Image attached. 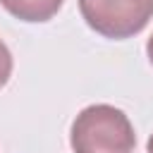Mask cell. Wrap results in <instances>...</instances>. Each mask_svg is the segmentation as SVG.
Listing matches in <instances>:
<instances>
[{
	"instance_id": "obj_1",
	"label": "cell",
	"mask_w": 153,
	"mask_h": 153,
	"mask_svg": "<svg viewBox=\"0 0 153 153\" xmlns=\"http://www.w3.org/2000/svg\"><path fill=\"white\" fill-rule=\"evenodd\" d=\"M69 143L74 153H129L136 134L120 108L96 103L74 117Z\"/></svg>"
},
{
	"instance_id": "obj_6",
	"label": "cell",
	"mask_w": 153,
	"mask_h": 153,
	"mask_svg": "<svg viewBox=\"0 0 153 153\" xmlns=\"http://www.w3.org/2000/svg\"><path fill=\"white\" fill-rule=\"evenodd\" d=\"M148 153H153V134H151V139H148Z\"/></svg>"
},
{
	"instance_id": "obj_2",
	"label": "cell",
	"mask_w": 153,
	"mask_h": 153,
	"mask_svg": "<svg viewBox=\"0 0 153 153\" xmlns=\"http://www.w3.org/2000/svg\"><path fill=\"white\" fill-rule=\"evenodd\" d=\"M84 22L105 38H129L146 29L153 0H79Z\"/></svg>"
},
{
	"instance_id": "obj_3",
	"label": "cell",
	"mask_w": 153,
	"mask_h": 153,
	"mask_svg": "<svg viewBox=\"0 0 153 153\" xmlns=\"http://www.w3.org/2000/svg\"><path fill=\"white\" fill-rule=\"evenodd\" d=\"M65 0H0V5L22 22H48L53 19Z\"/></svg>"
},
{
	"instance_id": "obj_5",
	"label": "cell",
	"mask_w": 153,
	"mask_h": 153,
	"mask_svg": "<svg viewBox=\"0 0 153 153\" xmlns=\"http://www.w3.org/2000/svg\"><path fill=\"white\" fill-rule=\"evenodd\" d=\"M146 53H148V60H151V65H153V36L148 38V45H146Z\"/></svg>"
},
{
	"instance_id": "obj_4",
	"label": "cell",
	"mask_w": 153,
	"mask_h": 153,
	"mask_svg": "<svg viewBox=\"0 0 153 153\" xmlns=\"http://www.w3.org/2000/svg\"><path fill=\"white\" fill-rule=\"evenodd\" d=\"M10 74H12V53H10V48L0 41V88L7 84Z\"/></svg>"
}]
</instances>
